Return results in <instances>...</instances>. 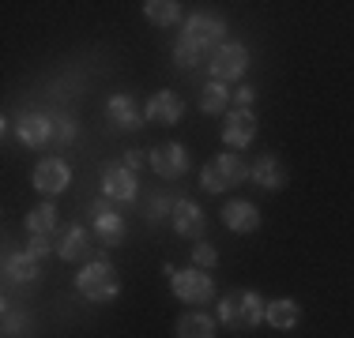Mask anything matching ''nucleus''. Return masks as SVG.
I'll list each match as a JSON object with an SVG mask.
<instances>
[{"instance_id": "f257e3e1", "label": "nucleus", "mask_w": 354, "mask_h": 338, "mask_svg": "<svg viewBox=\"0 0 354 338\" xmlns=\"http://www.w3.org/2000/svg\"><path fill=\"white\" fill-rule=\"evenodd\" d=\"M226 38V23L218 19V15H192V19H185L181 27V38H177L174 46V64L177 68H196L200 61H212V53L218 46H223Z\"/></svg>"}, {"instance_id": "f03ea898", "label": "nucleus", "mask_w": 354, "mask_h": 338, "mask_svg": "<svg viewBox=\"0 0 354 338\" xmlns=\"http://www.w3.org/2000/svg\"><path fill=\"white\" fill-rule=\"evenodd\" d=\"M264 312H268V304L257 290H234L218 301L215 319L223 327H230V331H252V327L264 324Z\"/></svg>"}, {"instance_id": "7ed1b4c3", "label": "nucleus", "mask_w": 354, "mask_h": 338, "mask_svg": "<svg viewBox=\"0 0 354 338\" xmlns=\"http://www.w3.org/2000/svg\"><path fill=\"white\" fill-rule=\"evenodd\" d=\"M75 290H80L87 301L106 304V301H113L117 293H121V278H117V270H113L109 259H91V264L75 275Z\"/></svg>"}, {"instance_id": "20e7f679", "label": "nucleus", "mask_w": 354, "mask_h": 338, "mask_svg": "<svg viewBox=\"0 0 354 338\" xmlns=\"http://www.w3.org/2000/svg\"><path fill=\"white\" fill-rule=\"evenodd\" d=\"M170 275V290L177 301L185 304H212L215 301V278L200 267H189V270H174V264L162 267Z\"/></svg>"}, {"instance_id": "39448f33", "label": "nucleus", "mask_w": 354, "mask_h": 338, "mask_svg": "<svg viewBox=\"0 0 354 338\" xmlns=\"http://www.w3.org/2000/svg\"><path fill=\"white\" fill-rule=\"evenodd\" d=\"M241 181H249V166H245V158H238V155H218L204 166V173H200V188H207V192L238 188Z\"/></svg>"}, {"instance_id": "423d86ee", "label": "nucleus", "mask_w": 354, "mask_h": 338, "mask_svg": "<svg viewBox=\"0 0 354 338\" xmlns=\"http://www.w3.org/2000/svg\"><path fill=\"white\" fill-rule=\"evenodd\" d=\"M207 68H212L215 83H234V79H241V75L249 72V49L241 46V41H223V46L212 53Z\"/></svg>"}, {"instance_id": "0eeeda50", "label": "nucleus", "mask_w": 354, "mask_h": 338, "mask_svg": "<svg viewBox=\"0 0 354 338\" xmlns=\"http://www.w3.org/2000/svg\"><path fill=\"white\" fill-rule=\"evenodd\" d=\"M87 215H91V222H95V237H98V244H102V248H117V244L124 241V218L109 207L106 196L91 203Z\"/></svg>"}, {"instance_id": "6e6552de", "label": "nucleus", "mask_w": 354, "mask_h": 338, "mask_svg": "<svg viewBox=\"0 0 354 338\" xmlns=\"http://www.w3.org/2000/svg\"><path fill=\"white\" fill-rule=\"evenodd\" d=\"M151 155V169H155L162 181H177V177H185L189 173V150L181 147V143H162V147H155V150H147Z\"/></svg>"}, {"instance_id": "1a4fd4ad", "label": "nucleus", "mask_w": 354, "mask_h": 338, "mask_svg": "<svg viewBox=\"0 0 354 338\" xmlns=\"http://www.w3.org/2000/svg\"><path fill=\"white\" fill-rule=\"evenodd\" d=\"M143 117H147V109H140L132 95H113L106 101V121L113 132H136L143 124Z\"/></svg>"}, {"instance_id": "9d476101", "label": "nucleus", "mask_w": 354, "mask_h": 338, "mask_svg": "<svg viewBox=\"0 0 354 338\" xmlns=\"http://www.w3.org/2000/svg\"><path fill=\"white\" fill-rule=\"evenodd\" d=\"M72 181V169L68 162H61V158H41L35 166V188L41 196H61L64 188H68Z\"/></svg>"}, {"instance_id": "9b49d317", "label": "nucleus", "mask_w": 354, "mask_h": 338, "mask_svg": "<svg viewBox=\"0 0 354 338\" xmlns=\"http://www.w3.org/2000/svg\"><path fill=\"white\" fill-rule=\"evenodd\" d=\"M252 139H257V113L252 109H234L223 124V143L234 150H245Z\"/></svg>"}, {"instance_id": "f8f14e48", "label": "nucleus", "mask_w": 354, "mask_h": 338, "mask_svg": "<svg viewBox=\"0 0 354 338\" xmlns=\"http://www.w3.org/2000/svg\"><path fill=\"white\" fill-rule=\"evenodd\" d=\"M15 135L23 147H46L53 139V117L46 113H19L15 117Z\"/></svg>"}, {"instance_id": "ddd939ff", "label": "nucleus", "mask_w": 354, "mask_h": 338, "mask_svg": "<svg viewBox=\"0 0 354 338\" xmlns=\"http://www.w3.org/2000/svg\"><path fill=\"white\" fill-rule=\"evenodd\" d=\"M57 256L64 259V264H80V259H87L91 252V233L83 230V226H61V233H57Z\"/></svg>"}, {"instance_id": "4468645a", "label": "nucleus", "mask_w": 354, "mask_h": 338, "mask_svg": "<svg viewBox=\"0 0 354 338\" xmlns=\"http://www.w3.org/2000/svg\"><path fill=\"white\" fill-rule=\"evenodd\" d=\"M136 173L124 166H106L102 169V196L106 199H117V203H132L136 199Z\"/></svg>"}, {"instance_id": "2eb2a0df", "label": "nucleus", "mask_w": 354, "mask_h": 338, "mask_svg": "<svg viewBox=\"0 0 354 338\" xmlns=\"http://www.w3.org/2000/svg\"><path fill=\"white\" fill-rule=\"evenodd\" d=\"M170 222H174V230L181 233V237H189V241L204 237V230H207L204 210H200L192 199H174V215H170Z\"/></svg>"}, {"instance_id": "dca6fc26", "label": "nucleus", "mask_w": 354, "mask_h": 338, "mask_svg": "<svg viewBox=\"0 0 354 338\" xmlns=\"http://www.w3.org/2000/svg\"><path fill=\"white\" fill-rule=\"evenodd\" d=\"M223 222L230 233H257L260 230V210H257V203H249V199H230L223 207Z\"/></svg>"}, {"instance_id": "f3484780", "label": "nucleus", "mask_w": 354, "mask_h": 338, "mask_svg": "<svg viewBox=\"0 0 354 338\" xmlns=\"http://www.w3.org/2000/svg\"><path fill=\"white\" fill-rule=\"evenodd\" d=\"M249 177H252V181H257L264 192H279L283 184H286V166H283L275 155H260L257 162L249 166Z\"/></svg>"}, {"instance_id": "a211bd4d", "label": "nucleus", "mask_w": 354, "mask_h": 338, "mask_svg": "<svg viewBox=\"0 0 354 338\" xmlns=\"http://www.w3.org/2000/svg\"><path fill=\"white\" fill-rule=\"evenodd\" d=\"M181 117H185V98H177L174 90H158V95L147 101V121L177 124Z\"/></svg>"}, {"instance_id": "6ab92c4d", "label": "nucleus", "mask_w": 354, "mask_h": 338, "mask_svg": "<svg viewBox=\"0 0 354 338\" xmlns=\"http://www.w3.org/2000/svg\"><path fill=\"white\" fill-rule=\"evenodd\" d=\"M264 319H268V327H275V331H294V327L301 324V304L290 301V297H275V301H268Z\"/></svg>"}, {"instance_id": "aec40b11", "label": "nucleus", "mask_w": 354, "mask_h": 338, "mask_svg": "<svg viewBox=\"0 0 354 338\" xmlns=\"http://www.w3.org/2000/svg\"><path fill=\"white\" fill-rule=\"evenodd\" d=\"M4 278L8 282H35L38 278V259L27 256V252H8L4 256Z\"/></svg>"}, {"instance_id": "412c9836", "label": "nucleus", "mask_w": 354, "mask_h": 338, "mask_svg": "<svg viewBox=\"0 0 354 338\" xmlns=\"http://www.w3.org/2000/svg\"><path fill=\"white\" fill-rule=\"evenodd\" d=\"M177 338H215V319L207 312H185L174 327Z\"/></svg>"}, {"instance_id": "4be33fe9", "label": "nucleus", "mask_w": 354, "mask_h": 338, "mask_svg": "<svg viewBox=\"0 0 354 338\" xmlns=\"http://www.w3.org/2000/svg\"><path fill=\"white\" fill-rule=\"evenodd\" d=\"M27 230H30V237H53V233H61V215H57L53 203H41V207L30 210V215H27Z\"/></svg>"}, {"instance_id": "5701e85b", "label": "nucleus", "mask_w": 354, "mask_h": 338, "mask_svg": "<svg viewBox=\"0 0 354 338\" xmlns=\"http://www.w3.org/2000/svg\"><path fill=\"white\" fill-rule=\"evenodd\" d=\"M143 15H147L155 27H174V23L181 19V4H177V0H147V4H143Z\"/></svg>"}, {"instance_id": "b1692460", "label": "nucleus", "mask_w": 354, "mask_h": 338, "mask_svg": "<svg viewBox=\"0 0 354 338\" xmlns=\"http://www.w3.org/2000/svg\"><path fill=\"white\" fill-rule=\"evenodd\" d=\"M226 106H230V87H226V83H207L204 90H200V109H204V113H226Z\"/></svg>"}, {"instance_id": "393cba45", "label": "nucleus", "mask_w": 354, "mask_h": 338, "mask_svg": "<svg viewBox=\"0 0 354 338\" xmlns=\"http://www.w3.org/2000/svg\"><path fill=\"white\" fill-rule=\"evenodd\" d=\"M27 324H30L27 312L15 308V304H4V316H0V335H4V338H15V335L27 331Z\"/></svg>"}, {"instance_id": "a878e982", "label": "nucleus", "mask_w": 354, "mask_h": 338, "mask_svg": "<svg viewBox=\"0 0 354 338\" xmlns=\"http://www.w3.org/2000/svg\"><path fill=\"white\" fill-rule=\"evenodd\" d=\"M174 215V199H166V196H151L147 199V222L151 226H158L162 218H170Z\"/></svg>"}, {"instance_id": "bb28decb", "label": "nucleus", "mask_w": 354, "mask_h": 338, "mask_svg": "<svg viewBox=\"0 0 354 338\" xmlns=\"http://www.w3.org/2000/svg\"><path fill=\"white\" fill-rule=\"evenodd\" d=\"M215 264H218V252H215V244L200 241L196 248H192V267H200V270H212Z\"/></svg>"}, {"instance_id": "cd10ccee", "label": "nucleus", "mask_w": 354, "mask_h": 338, "mask_svg": "<svg viewBox=\"0 0 354 338\" xmlns=\"http://www.w3.org/2000/svg\"><path fill=\"white\" fill-rule=\"evenodd\" d=\"M75 132L80 128H75L72 117H61V113L53 117V143H75Z\"/></svg>"}, {"instance_id": "c85d7f7f", "label": "nucleus", "mask_w": 354, "mask_h": 338, "mask_svg": "<svg viewBox=\"0 0 354 338\" xmlns=\"http://www.w3.org/2000/svg\"><path fill=\"white\" fill-rule=\"evenodd\" d=\"M53 248H57L53 237H30V244H27L23 252H27V256H35V259H41V256H49Z\"/></svg>"}, {"instance_id": "c756f323", "label": "nucleus", "mask_w": 354, "mask_h": 338, "mask_svg": "<svg viewBox=\"0 0 354 338\" xmlns=\"http://www.w3.org/2000/svg\"><path fill=\"white\" fill-rule=\"evenodd\" d=\"M143 162H151V155H143V150H129V155H124V169H132V173L143 169Z\"/></svg>"}, {"instance_id": "7c9ffc66", "label": "nucleus", "mask_w": 354, "mask_h": 338, "mask_svg": "<svg viewBox=\"0 0 354 338\" xmlns=\"http://www.w3.org/2000/svg\"><path fill=\"white\" fill-rule=\"evenodd\" d=\"M252 101H257V90H252V87H241V90H238V109H249Z\"/></svg>"}]
</instances>
